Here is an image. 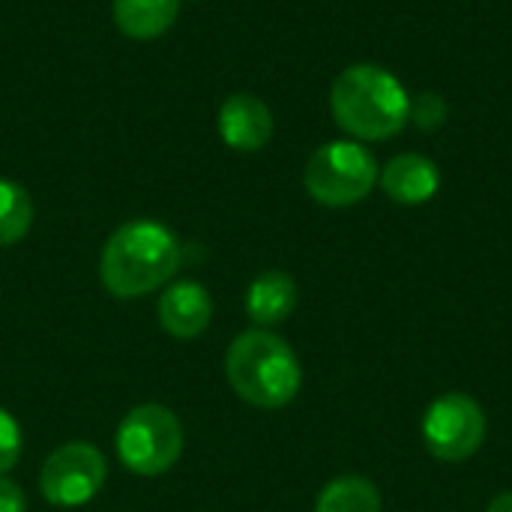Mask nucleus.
I'll return each instance as SVG.
<instances>
[{"instance_id":"nucleus-17","label":"nucleus","mask_w":512,"mask_h":512,"mask_svg":"<svg viewBox=\"0 0 512 512\" xmlns=\"http://www.w3.org/2000/svg\"><path fill=\"white\" fill-rule=\"evenodd\" d=\"M0 512H27L24 489L9 477H0Z\"/></svg>"},{"instance_id":"nucleus-6","label":"nucleus","mask_w":512,"mask_h":512,"mask_svg":"<svg viewBox=\"0 0 512 512\" xmlns=\"http://www.w3.org/2000/svg\"><path fill=\"white\" fill-rule=\"evenodd\" d=\"M108 480V462L99 447L69 441L48 453L39 468V495L60 510L90 504Z\"/></svg>"},{"instance_id":"nucleus-10","label":"nucleus","mask_w":512,"mask_h":512,"mask_svg":"<svg viewBox=\"0 0 512 512\" xmlns=\"http://www.w3.org/2000/svg\"><path fill=\"white\" fill-rule=\"evenodd\" d=\"M378 186L390 201L405 204V207H417V204H426L438 195L441 168L435 165V159H429L423 153H399L381 168Z\"/></svg>"},{"instance_id":"nucleus-15","label":"nucleus","mask_w":512,"mask_h":512,"mask_svg":"<svg viewBox=\"0 0 512 512\" xmlns=\"http://www.w3.org/2000/svg\"><path fill=\"white\" fill-rule=\"evenodd\" d=\"M450 117V105L438 90H423L417 96H411V111H408V123H414L420 132H438Z\"/></svg>"},{"instance_id":"nucleus-11","label":"nucleus","mask_w":512,"mask_h":512,"mask_svg":"<svg viewBox=\"0 0 512 512\" xmlns=\"http://www.w3.org/2000/svg\"><path fill=\"white\" fill-rule=\"evenodd\" d=\"M300 291L285 270H264L252 279L246 291V315L255 327H279L297 309Z\"/></svg>"},{"instance_id":"nucleus-8","label":"nucleus","mask_w":512,"mask_h":512,"mask_svg":"<svg viewBox=\"0 0 512 512\" xmlns=\"http://www.w3.org/2000/svg\"><path fill=\"white\" fill-rule=\"evenodd\" d=\"M156 318L159 327L180 342L198 339L210 321H213V297L201 282L180 279L165 285L159 303H156Z\"/></svg>"},{"instance_id":"nucleus-16","label":"nucleus","mask_w":512,"mask_h":512,"mask_svg":"<svg viewBox=\"0 0 512 512\" xmlns=\"http://www.w3.org/2000/svg\"><path fill=\"white\" fill-rule=\"evenodd\" d=\"M21 453H24V432L18 420L6 408H0V477H6L18 465Z\"/></svg>"},{"instance_id":"nucleus-14","label":"nucleus","mask_w":512,"mask_h":512,"mask_svg":"<svg viewBox=\"0 0 512 512\" xmlns=\"http://www.w3.org/2000/svg\"><path fill=\"white\" fill-rule=\"evenodd\" d=\"M33 225V201L24 186L0 180V246H15Z\"/></svg>"},{"instance_id":"nucleus-2","label":"nucleus","mask_w":512,"mask_h":512,"mask_svg":"<svg viewBox=\"0 0 512 512\" xmlns=\"http://www.w3.org/2000/svg\"><path fill=\"white\" fill-rule=\"evenodd\" d=\"M183 246L177 234L156 219L123 222L102 246L99 279L117 300H138L165 288L180 270Z\"/></svg>"},{"instance_id":"nucleus-12","label":"nucleus","mask_w":512,"mask_h":512,"mask_svg":"<svg viewBox=\"0 0 512 512\" xmlns=\"http://www.w3.org/2000/svg\"><path fill=\"white\" fill-rule=\"evenodd\" d=\"M111 12L129 39H156L177 21L180 0H114Z\"/></svg>"},{"instance_id":"nucleus-1","label":"nucleus","mask_w":512,"mask_h":512,"mask_svg":"<svg viewBox=\"0 0 512 512\" xmlns=\"http://www.w3.org/2000/svg\"><path fill=\"white\" fill-rule=\"evenodd\" d=\"M411 93L381 63H351L330 84L336 126L360 144H384L408 126Z\"/></svg>"},{"instance_id":"nucleus-9","label":"nucleus","mask_w":512,"mask_h":512,"mask_svg":"<svg viewBox=\"0 0 512 512\" xmlns=\"http://www.w3.org/2000/svg\"><path fill=\"white\" fill-rule=\"evenodd\" d=\"M219 135L237 153L264 150L273 138V111L255 93H231L219 108Z\"/></svg>"},{"instance_id":"nucleus-13","label":"nucleus","mask_w":512,"mask_h":512,"mask_svg":"<svg viewBox=\"0 0 512 512\" xmlns=\"http://www.w3.org/2000/svg\"><path fill=\"white\" fill-rule=\"evenodd\" d=\"M315 512H384V501L369 477L342 474L318 492Z\"/></svg>"},{"instance_id":"nucleus-5","label":"nucleus","mask_w":512,"mask_h":512,"mask_svg":"<svg viewBox=\"0 0 512 512\" xmlns=\"http://www.w3.org/2000/svg\"><path fill=\"white\" fill-rule=\"evenodd\" d=\"M114 450L126 471L138 477H162L183 456V423L159 402L135 405L117 426Z\"/></svg>"},{"instance_id":"nucleus-7","label":"nucleus","mask_w":512,"mask_h":512,"mask_svg":"<svg viewBox=\"0 0 512 512\" xmlns=\"http://www.w3.org/2000/svg\"><path fill=\"white\" fill-rule=\"evenodd\" d=\"M486 411L468 393H444L423 414V444L447 465L471 459L486 441Z\"/></svg>"},{"instance_id":"nucleus-4","label":"nucleus","mask_w":512,"mask_h":512,"mask_svg":"<svg viewBox=\"0 0 512 512\" xmlns=\"http://www.w3.org/2000/svg\"><path fill=\"white\" fill-rule=\"evenodd\" d=\"M378 174V159L366 144L339 138L321 144L309 156L303 168V186L321 207L342 210L360 204L378 186Z\"/></svg>"},{"instance_id":"nucleus-3","label":"nucleus","mask_w":512,"mask_h":512,"mask_svg":"<svg viewBox=\"0 0 512 512\" xmlns=\"http://www.w3.org/2000/svg\"><path fill=\"white\" fill-rule=\"evenodd\" d=\"M225 375L231 390L252 408L279 411L291 405L303 387V369L294 348L273 330L252 327L225 351Z\"/></svg>"},{"instance_id":"nucleus-18","label":"nucleus","mask_w":512,"mask_h":512,"mask_svg":"<svg viewBox=\"0 0 512 512\" xmlns=\"http://www.w3.org/2000/svg\"><path fill=\"white\" fill-rule=\"evenodd\" d=\"M486 512H512V489L510 492H501V495L486 507Z\"/></svg>"}]
</instances>
